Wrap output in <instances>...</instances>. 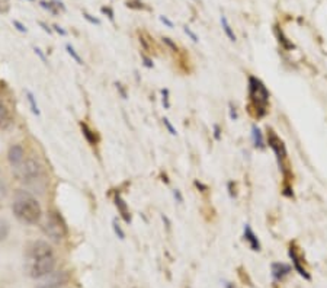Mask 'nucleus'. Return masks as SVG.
<instances>
[{
	"instance_id": "cd10ccee",
	"label": "nucleus",
	"mask_w": 327,
	"mask_h": 288,
	"mask_svg": "<svg viewBox=\"0 0 327 288\" xmlns=\"http://www.w3.org/2000/svg\"><path fill=\"white\" fill-rule=\"evenodd\" d=\"M83 16H84V19H86V21H89V22H90V24H93V25H99V24H101V21H99V19H96V18L90 16V15H89V13H86V12L83 13Z\"/></svg>"
},
{
	"instance_id": "bb28decb",
	"label": "nucleus",
	"mask_w": 327,
	"mask_h": 288,
	"mask_svg": "<svg viewBox=\"0 0 327 288\" xmlns=\"http://www.w3.org/2000/svg\"><path fill=\"white\" fill-rule=\"evenodd\" d=\"M163 42H164V44H166V45H167L169 48H172L173 51H178V47H176V44H175V42H173V41H172L170 38L164 36V38H163Z\"/></svg>"
},
{
	"instance_id": "c85d7f7f",
	"label": "nucleus",
	"mask_w": 327,
	"mask_h": 288,
	"mask_svg": "<svg viewBox=\"0 0 327 288\" xmlns=\"http://www.w3.org/2000/svg\"><path fill=\"white\" fill-rule=\"evenodd\" d=\"M102 13H105V15H108V18L110 19V21H113V10L110 9V7H107V6H104L102 9Z\"/></svg>"
},
{
	"instance_id": "ea45409f",
	"label": "nucleus",
	"mask_w": 327,
	"mask_h": 288,
	"mask_svg": "<svg viewBox=\"0 0 327 288\" xmlns=\"http://www.w3.org/2000/svg\"><path fill=\"white\" fill-rule=\"evenodd\" d=\"M39 25H41V27H42V29H44V31H45V32H48V34H51V29H50V28H48V27H47V25H45V24H44V22H39Z\"/></svg>"
},
{
	"instance_id": "393cba45",
	"label": "nucleus",
	"mask_w": 327,
	"mask_h": 288,
	"mask_svg": "<svg viewBox=\"0 0 327 288\" xmlns=\"http://www.w3.org/2000/svg\"><path fill=\"white\" fill-rule=\"evenodd\" d=\"M163 124L166 125V128L169 130V133L172 134V136H176L178 133H176V130L173 128V125L170 124V121H169V118H163Z\"/></svg>"
},
{
	"instance_id": "7c9ffc66",
	"label": "nucleus",
	"mask_w": 327,
	"mask_h": 288,
	"mask_svg": "<svg viewBox=\"0 0 327 288\" xmlns=\"http://www.w3.org/2000/svg\"><path fill=\"white\" fill-rule=\"evenodd\" d=\"M173 197H175V200H176V201H178L179 204H182V202H183V197H182V194H181V191H179V189H175V191H173Z\"/></svg>"
},
{
	"instance_id": "39448f33",
	"label": "nucleus",
	"mask_w": 327,
	"mask_h": 288,
	"mask_svg": "<svg viewBox=\"0 0 327 288\" xmlns=\"http://www.w3.org/2000/svg\"><path fill=\"white\" fill-rule=\"evenodd\" d=\"M42 231L54 242H60L63 240L67 233H69V229H67V224L64 221V218L60 216V213L57 211H50L47 213L45 220L42 223Z\"/></svg>"
},
{
	"instance_id": "e433bc0d",
	"label": "nucleus",
	"mask_w": 327,
	"mask_h": 288,
	"mask_svg": "<svg viewBox=\"0 0 327 288\" xmlns=\"http://www.w3.org/2000/svg\"><path fill=\"white\" fill-rule=\"evenodd\" d=\"M143 61H144L145 67H148V69H151L153 67V61L148 58V57H145V56H143Z\"/></svg>"
},
{
	"instance_id": "dca6fc26",
	"label": "nucleus",
	"mask_w": 327,
	"mask_h": 288,
	"mask_svg": "<svg viewBox=\"0 0 327 288\" xmlns=\"http://www.w3.org/2000/svg\"><path fill=\"white\" fill-rule=\"evenodd\" d=\"M39 4H41V7L47 9V10H48V12H51L53 15H58V10H57V6H55L54 0H53V1H45V0H41V1H39Z\"/></svg>"
},
{
	"instance_id": "4468645a",
	"label": "nucleus",
	"mask_w": 327,
	"mask_h": 288,
	"mask_svg": "<svg viewBox=\"0 0 327 288\" xmlns=\"http://www.w3.org/2000/svg\"><path fill=\"white\" fill-rule=\"evenodd\" d=\"M12 124V116L9 109L6 108L3 104H0V128H7Z\"/></svg>"
},
{
	"instance_id": "1a4fd4ad",
	"label": "nucleus",
	"mask_w": 327,
	"mask_h": 288,
	"mask_svg": "<svg viewBox=\"0 0 327 288\" xmlns=\"http://www.w3.org/2000/svg\"><path fill=\"white\" fill-rule=\"evenodd\" d=\"M7 159H9V163L15 168H19L22 163H24V159H25V151H24V147L19 145V144H15L9 148V153H7Z\"/></svg>"
},
{
	"instance_id": "0eeeda50",
	"label": "nucleus",
	"mask_w": 327,
	"mask_h": 288,
	"mask_svg": "<svg viewBox=\"0 0 327 288\" xmlns=\"http://www.w3.org/2000/svg\"><path fill=\"white\" fill-rule=\"evenodd\" d=\"M288 255H290V259L292 260V268H294L304 280L310 281V280H311V275L308 274L307 268L304 266V260H302L301 255L298 253V248H297L295 245H291Z\"/></svg>"
},
{
	"instance_id": "9b49d317",
	"label": "nucleus",
	"mask_w": 327,
	"mask_h": 288,
	"mask_svg": "<svg viewBox=\"0 0 327 288\" xmlns=\"http://www.w3.org/2000/svg\"><path fill=\"white\" fill-rule=\"evenodd\" d=\"M115 205H116V208H118V211H119L121 217L124 218V221L130 224V223H131V214H130L128 205H127V202L121 198L119 194L115 197Z\"/></svg>"
},
{
	"instance_id": "ddd939ff",
	"label": "nucleus",
	"mask_w": 327,
	"mask_h": 288,
	"mask_svg": "<svg viewBox=\"0 0 327 288\" xmlns=\"http://www.w3.org/2000/svg\"><path fill=\"white\" fill-rule=\"evenodd\" d=\"M80 128H82V133H83L84 139L87 140V143L92 144V145H95V144L98 143V137H96L95 131L86 122H80Z\"/></svg>"
},
{
	"instance_id": "4be33fe9",
	"label": "nucleus",
	"mask_w": 327,
	"mask_h": 288,
	"mask_svg": "<svg viewBox=\"0 0 327 288\" xmlns=\"http://www.w3.org/2000/svg\"><path fill=\"white\" fill-rule=\"evenodd\" d=\"M127 6H128L130 9H138V10L145 9L144 3L140 1V0H130V1H127Z\"/></svg>"
},
{
	"instance_id": "f257e3e1",
	"label": "nucleus",
	"mask_w": 327,
	"mask_h": 288,
	"mask_svg": "<svg viewBox=\"0 0 327 288\" xmlns=\"http://www.w3.org/2000/svg\"><path fill=\"white\" fill-rule=\"evenodd\" d=\"M57 258L53 248L44 242H31L25 249V271L31 278H44L55 269Z\"/></svg>"
},
{
	"instance_id": "f8f14e48",
	"label": "nucleus",
	"mask_w": 327,
	"mask_h": 288,
	"mask_svg": "<svg viewBox=\"0 0 327 288\" xmlns=\"http://www.w3.org/2000/svg\"><path fill=\"white\" fill-rule=\"evenodd\" d=\"M252 140H253V145L257 150H265V147H266L265 139H263V134L257 125L252 127Z\"/></svg>"
},
{
	"instance_id": "b1692460",
	"label": "nucleus",
	"mask_w": 327,
	"mask_h": 288,
	"mask_svg": "<svg viewBox=\"0 0 327 288\" xmlns=\"http://www.w3.org/2000/svg\"><path fill=\"white\" fill-rule=\"evenodd\" d=\"M162 95H163V105H164V108H170V102H169V90H167V89H163V90H162Z\"/></svg>"
},
{
	"instance_id": "f3484780",
	"label": "nucleus",
	"mask_w": 327,
	"mask_h": 288,
	"mask_svg": "<svg viewBox=\"0 0 327 288\" xmlns=\"http://www.w3.org/2000/svg\"><path fill=\"white\" fill-rule=\"evenodd\" d=\"M66 281H63L61 278L60 280H53V281H48V283H44L42 286H39L38 288H61L64 286Z\"/></svg>"
},
{
	"instance_id": "412c9836",
	"label": "nucleus",
	"mask_w": 327,
	"mask_h": 288,
	"mask_svg": "<svg viewBox=\"0 0 327 288\" xmlns=\"http://www.w3.org/2000/svg\"><path fill=\"white\" fill-rule=\"evenodd\" d=\"M9 234V224L4 220H0V242L6 239Z\"/></svg>"
},
{
	"instance_id": "79ce46f5",
	"label": "nucleus",
	"mask_w": 327,
	"mask_h": 288,
	"mask_svg": "<svg viewBox=\"0 0 327 288\" xmlns=\"http://www.w3.org/2000/svg\"><path fill=\"white\" fill-rule=\"evenodd\" d=\"M31 1H34V0H31Z\"/></svg>"
},
{
	"instance_id": "423d86ee",
	"label": "nucleus",
	"mask_w": 327,
	"mask_h": 288,
	"mask_svg": "<svg viewBox=\"0 0 327 288\" xmlns=\"http://www.w3.org/2000/svg\"><path fill=\"white\" fill-rule=\"evenodd\" d=\"M19 172H21V178L28 183L36 182L44 176L42 166L38 163V160H35V159L24 160V163L19 166Z\"/></svg>"
},
{
	"instance_id": "58836bf2",
	"label": "nucleus",
	"mask_w": 327,
	"mask_h": 288,
	"mask_svg": "<svg viewBox=\"0 0 327 288\" xmlns=\"http://www.w3.org/2000/svg\"><path fill=\"white\" fill-rule=\"evenodd\" d=\"M54 29H55V31H57L58 34H61V35H66V34H67V32H66L64 29H61V28H60L58 25H54Z\"/></svg>"
},
{
	"instance_id": "c756f323",
	"label": "nucleus",
	"mask_w": 327,
	"mask_h": 288,
	"mask_svg": "<svg viewBox=\"0 0 327 288\" xmlns=\"http://www.w3.org/2000/svg\"><path fill=\"white\" fill-rule=\"evenodd\" d=\"M230 118L233 119V121H236L237 118H239V115H237V111H236V108L230 104Z\"/></svg>"
},
{
	"instance_id": "f704fd0d",
	"label": "nucleus",
	"mask_w": 327,
	"mask_h": 288,
	"mask_svg": "<svg viewBox=\"0 0 327 288\" xmlns=\"http://www.w3.org/2000/svg\"><path fill=\"white\" fill-rule=\"evenodd\" d=\"M214 139L216 140H221V130L218 125H214Z\"/></svg>"
},
{
	"instance_id": "20e7f679",
	"label": "nucleus",
	"mask_w": 327,
	"mask_h": 288,
	"mask_svg": "<svg viewBox=\"0 0 327 288\" xmlns=\"http://www.w3.org/2000/svg\"><path fill=\"white\" fill-rule=\"evenodd\" d=\"M13 214L24 224H36L42 217V208L39 202L29 194H21L13 202Z\"/></svg>"
},
{
	"instance_id": "6e6552de",
	"label": "nucleus",
	"mask_w": 327,
	"mask_h": 288,
	"mask_svg": "<svg viewBox=\"0 0 327 288\" xmlns=\"http://www.w3.org/2000/svg\"><path fill=\"white\" fill-rule=\"evenodd\" d=\"M292 271V266H290L288 263H284V262H273L271 265V274H272V278L275 283H281L284 281Z\"/></svg>"
},
{
	"instance_id": "aec40b11",
	"label": "nucleus",
	"mask_w": 327,
	"mask_h": 288,
	"mask_svg": "<svg viewBox=\"0 0 327 288\" xmlns=\"http://www.w3.org/2000/svg\"><path fill=\"white\" fill-rule=\"evenodd\" d=\"M66 50H67V53H69V54L72 56V58L74 60V61H76V63H77V64H83V60L80 58V56H79V54L76 53V50L73 48L70 44H67V45H66Z\"/></svg>"
},
{
	"instance_id": "f03ea898",
	"label": "nucleus",
	"mask_w": 327,
	"mask_h": 288,
	"mask_svg": "<svg viewBox=\"0 0 327 288\" xmlns=\"http://www.w3.org/2000/svg\"><path fill=\"white\" fill-rule=\"evenodd\" d=\"M247 96H249V104H247L249 114L256 119L265 118L266 114H268L271 93H269L268 87L265 86V83L260 79H257L254 76H249Z\"/></svg>"
},
{
	"instance_id": "a878e982",
	"label": "nucleus",
	"mask_w": 327,
	"mask_h": 288,
	"mask_svg": "<svg viewBox=\"0 0 327 288\" xmlns=\"http://www.w3.org/2000/svg\"><path fill=\"white\" fill-rule=\"evenodd\" d=\"M183 31H185V34H186V35L191 36V39H192L193 42H198V41H199V39H198V35H196L195 32H192V31H191V28L185 27V28H183Z\"/></svg>"
},
{
	"instance_id": "7ed1b4c3",
	"label": "nucleus",
	"mask_w": 327,
	"mask_h": 288,
	"mask_svg": "<svg viewBox=\"0 0 327 288\" xmlns=\"http://www.w3.org/2000/svg\"><path fill=\"white\" fill-rule=\"evenodd\" d=\"M268 145L272 148V151L275 153V157H276V162H278V166H279V171L284 176V195L292 198L294 197V192H291L290 182L292 179V172H291V165L290 160H288V151H287V147L285 143L278 137V134L272 130V128H268Z\"/></svg>"
},
{
	"instance_id": "a19ab883",
	"label": "nucleus",
	"mask_w": 327,
	"mask_h": 288,
	"mask_svg": "<svg viewBox=\"0 0 327 288\" xmlns=\"http://www.w3.org/2000/svg\"><path fill=\"white\" fill-rule=\"evenodd\" d=\"M195 185H196V186H198V188H201V189H204V191H207V189H208V188H207V186H205V185H202V183H201V182H198V180H196V182H195Z\"/></svg>"
},
{
	"instance_id": "a211bd4d",
	"label": "nucleus",
	"mask_w": 327,
	"mask_h": 288,
	"mask_svg": "<svg viewBox=\"0 0 327 288\" xmlns=\"http://www.w3.org/2000/svg\"><path fill=\"white\" fill-rule=\"evenodd\" d=\"M276 35H278V38H279V42L282 44V47H284V48H287V50H292V48H294V44L290 42V41L285 38V35L282 34V31L276 29Z\"/></svg>"
},
{
	"instance_id": "2eb2a0df",
	"label": "nucleus",
	"mask_w": 327,
	"mask_h": 288,
	"mask_svg": "<svg viewBox=\"0 0 327 288\" xmlns=\"http://www.w3.org/2000/svg\"><path fill=\"white\" fill-rule=\"evenodd\" d=\"M221 27H222V29H224L225 35L228 36V39L234 42V41H236V34H234V31H233V28H231V25H230L228 19H227L224 15L221 16Z\"/></svg>"
},
{
	"instance_id": "72a5a7b5",
	"label": "nucleus",
	"mask_w": 327,
	"mask_h": 288,
	"mask_svg": "<svg viewBox=\"0 0 327 288\" xmlns=\"http://www.w3.org/2000/svg\"><path fill=\"white\" fill-rule=\"evenodd\" d=\"M160 21H162V22H163L164 25H167L169 28H173V22H172V21H169V19H167L166 16H160Z\"/></svg>"
},
{
	"instance_id": "473e14b6",
	"label": "nucleus",
	"mask_w": 327,
	"mask_h": 288,
	"mask_svg": "<svg viewBox=\"0 0 327 288\" xmlns=\"http://www.w3.org/2000/svg\"><path fill=\"white\" fill-rule=\"evenodd\" d=\"M116 89L119 90V93H121V96L124 98V99H127V92H125V89L122 87V85L121 83H116Z\"/></svg>"
},
{
	"instance_id": "9d476101",
	"label": "nucleus",
	"mask_w": 327,
	"mask_h": 288,
	"mask_svg": "<svg viewBox=\"0 0 327 288\" xmlns=\"http://www.w3.org/2000/svg\"><path fill=\"white\" fill-rule=\"evenodd\" d=\"M245 240L249 243L252 251H254V252L260 251V242H259L257 236L254 234L253 229L250 227V224H245Z\"/></svg>"
},
{
	"instance_id": "c9c22d12",
	"label": "nucleus",
	"mask_w": 327,
	"mask_h": 288,
	"mask_svg": "<svg viewBox=\"0 0 327 288\" xmlns=\"http://www.w3.org/2000/svg\"><path fill=\"white\" fill-rule=\"evenodd\" d=\"M34 51H35V54H38V56H39V58H41V60H42V61H44V63H47V58H45V56H44V54H42V51H41V50H39V48H34Z\"/></svg>"
},
{
	"instance_id": "5701e85b",
	"label": "nucleus",
	"mask_w": 327,
	"mask_h": 288,
	"mask_svg": "<svg viewBox=\"0 0 327 288\" xmlns=\"http://www.w3.org/2000/svg\"><path fill=\"white\" fill-rule=\"evenodd\" d=\"M112 226H113V231H115V234H116V236H118L121 240H124V239H125V233L122 231V229H121V226L118 224V221H116V220H113Z\"/></svg>"
},
{
	"instance_id": "6ab92c4d",
	"label": "nucleus",
	"mask_w": 327,
	"mask_h": 288,
	"mask_svg": "<svg viewBox=\"0 0 327 288\" xmlns=\"http://www.w3.org/2000/svg\"><path fill=\"white\" fill-rule=\"evenodd\" d=\"M27 96H28V101H29V105H31V109L35 115H39V109H38V105L35 102V96L32 95V92L27 90Z\"/></svg>"
},
{
	"instance_id": "2f4dec72",
	"label": "nucleus",
	"mask_w": 327,
	"mask_h": 288,
	"mask_svg": "<svg viewBox=\"0 0 327 288\" xmlns=\"http://www.w3.org/2000/svg\"><path fill=\"white\" fill-rule=\"evenodd\" d=\"M13 25L18 28V31H21V32H27V28H25V27H24V25H22L19 21H13Z\"/></svg>"
},
{
	"instance_id": "4c0bfd02",
	"label": "nucleus",
	"mask_w": 327,
	"mask_h": 288,
	"mask_svg": "<svg viewBox=\"0 0 327 288\" xmlns=\"http://www.w3.org/2000/svg\"><path fill=\"white\" fill-rule=\"evenodd\" d=\"M228 192H230V197H231V198L236 197V191H233V182H228Z\"/></svg>"
}]
</instances>
